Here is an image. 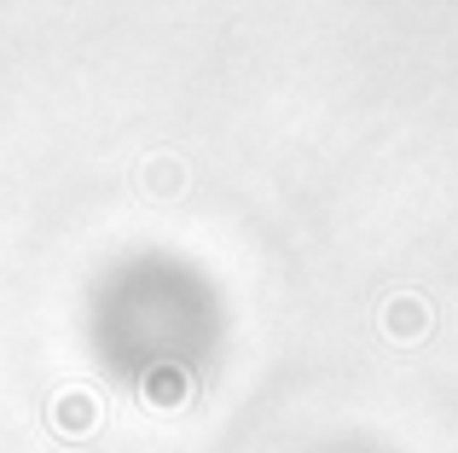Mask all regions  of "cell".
Here are the masks:
<instances>
[{"instance_id":"obj_1","label":"cell","mask_w":458,"mask_h":453,"mask_svg":"<svg viewBox=\"0 0 458 453\" xmlns=\"http://www.w3.org/2000/svg\"><path fill=\"white\" fill-rule=\"evenodd\" d=\"M383 331H389L394 343H418L429 331L424 296H389V308H383Z\"/></svg>"},{"instance_id":"obj_2","label":"cell","mask_w":458,"mask_h":453,"mask_svg":"<svg viewBox=\"0 0 458 453\" xmlns=\"http://www.w3.org/2000/svg\"><path fill=\"white\" fill-rule=\"evenodd\" d=\"M146 389H151L157 407H180V401H186V372H180V366H157Z\"/></svg>"},{"instance_id":"obj_3","label":"cell","mask_w":458,"mask_h":453,"mask_svg":"<svg viewBox=\"0 0 458 453\" xmlns=\"http://www.w3.org/2000/svg\"><path fill=\"white\" fill-rule=\"evenodd\" d=\"M157 169V186H180V163H151Z\"/></svg>"}]
</instances>
